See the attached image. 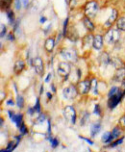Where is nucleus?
Instances as JSON below:
<instances>
[{"instance_id":"obj_1","label":"nucleus","mask_w":125,"mask_h":152,"mask_svg":"<svg viewBox=\"0 0 125 152\" xmlns=\"http://www.w3.org/2000/svg\"><path fill=\"white\" fill-rule=\"evenodd\" d=\"M98 11H99V4L97 1H95V0H91V1L87 2L84 8L85 15L90 18H95V15L98 13Z\"/></svg>"},{"instance_id":"obj_2","label":"nucleus","mask_w":125,"mask_h":152,"mask_svg":"<svg viewBox=\"0 0 125 152\" xmlns=\"http://www.w3.org/2000/svg\"><path fill=\"white\" fill-rule=\"evenodd\" d=\"M60 55L62 56L64 60H67V62L75 63L78 60L77 52L73 48H64L60 51Z\"/></svg>"},{"instance_id":"obj_3","label":"nucleus","mask_w":125,"mask_h":152,"mask_svg":"<svg viewBox=\"0 0 125 152\" xmlns=\"http://www.w3.org/2000/svg\"><path fill=\"white\" fill-rule=\"evenodd\" d=\"M120 39V33L118 29H110L105 35V42L108 45H115Z\"/></svg>"},{"instance_id":"obj_4","label":"nucleus","mask_w":125,"mask_h":152,"mask_svg":"<svg viewBox=\"0 0 125 152\" xmlns=\"http://www.w3.org/2000/svg\"><path fill=\"white\" fill-rule=\"evenodd\" d=\"M58 74L63 77L64 80H67V77L69 76V73L71 71V66L70 64L67 62H61L58 65Z\"/></svg>"},{"instance_id":"obj_5","label":"nucleus","mask_w":125,"mask_h":152,"mask_svg":"<svg viewBox=\"0 0 125 152\" xmlns=\"http://www.w3.org/2000/svg\"><path fill=\"white\" fill-rule=\"evenodd\" d=\"M124 94H125V91H123L119 88V91L118 94L113 95V96H111V97H109V100H108L109 108H110V109H114V108H115V106L121 101V99L124 96Z\"/></svg>"},{"instance_id":"obj_6","label":"nucleus","mask_w":125,"mask_h":152,"mask_svg":"<svg viewBox=\"0 0 125 152\" xmlns=\"http://www.w3.org/2000/svg\"><path fill=\"white\" fill-rule=\"evenodd\" d=\"M91 86V80L86 79L83 80V81H80L77 84V90L81 94H86L90 91Z\"/></svg>"},{"instance_id":"obj_7","label":"nucleus","mask_w":125,"mask_h":152,"mask_svg":"<svg viewBox=\"0 0 125 152\" xmlns=\"http://www.w3.org/2000/svg\"><path fill=\"white\" fill-rule=\"evenodd\" d=\"M77 93H78L77 87H74L73 85H71V86H68L67 88H64V90L63 91V94H64V98L72 99L77 95Z\"/></svg>"},{"instance_id":"obj_8","label":"nucleus","mask_w":125,"mask_h":152,"mask_svg":"<svg viewBox=\"0 0 125 152\" xmlns=\"http://www.w3.org/2000/svg\"><path fill=\"white\" fill-rule=\"evenodd\" d=\"M35 69V71L37 72L39 75H42L43 71H44V66H43V62H42V59L41 57H36L33 60V65Z\"/></svg>"},{"instance_id":"obj_9","label":"nucleus","mask_w":125,"mask_h":152,"mask_svg":"<svg viewBox=\"0 0 125 152\" xmlns=\"http://www.w3.org/2000/svg\"><path fill=\"white\" fill-rule=\"evenodd\" d=\"M118 11L116 9H113L111 12L110 17L108 18L106 22L104 23V27L105 28H110L111 26H113V24L118 20Z\"/></svg>"},{"instance_id":"obj_10","label":"nucleus","mask_w":125,"mask_h":152,"mask_svg":"<svg viewBox=\"0 0 125 152\" xmlns=\"http://www.w3.org/2000/svg\"><path fill=\"white\" fill-rule=\"evenodd\" d=\"M114 80L118 82H122L123 80H125V65L116 69L114 75Z\"/></svg>"},{"instance_id":"obj_11","label":"nucleus","mask_w":125,"mask_h":152,"mask_svg":"<svg viewBox=\"0 0 125 152\" xmlns=\"http://www.w3.org/2000/svg\"><path fill=\"white\" fill-rule=\"evenodd\" d=\"M64 115H66V118H67L71 121V123H75L76 114H75V110L73 109V107L67 106L66 109H64Z\"/></svg>"},{"instance_id":"obj_12","label":"nucleus","mask_w":125,"mask_h":152,"mask_svg":"<svg viewBox=\"0 0 125 152\" xmlns=\"http://www.w3.org/2000/svg\"><path fill=\"white\" fill-rule=\"evenodd\" d=\"M103 42H104V39L101 35H95L94 37V43H92V46L96 50H100L103 47Z\"/></svg>"},{"instance_id":"obj_13","label":"nucleus","mask_w":125,"mask_h":152,"mask_svg":"<svg viewBox=\"0 0 125 152\" xmlns=\"http://www.w3.org/2000/svg\"><path fill=\"white\" fill-rule=\"evenodd\" d=\"M8 113H9L10 118L15 123V125H17L18 127H20L22 124V115L21 114L15 115V113H13V112H11V111H9Z\"/></svg>"},{"instance_id":"obj_14","label":"nucleus","mask_w":125,"mask_h":152,"mask_svg":"<svg viewBox=\"0 0 125 152\" xmlns=\"http://www.w3.org/2000/svg\"><path fill=\"white\" fill-rule=\"evenodd\" d=\"M25 69V63H24L23 60H18L17 62L15 63V66H14V72L15 74H20L22 71Z\"/></svg>"},{"instance_id":"obj_15","label":"nucleus","mask_w":125,"mask_h":152,"mask_svg":"<svg viewBox=\"0 0 125 152\" xmlns=\"http://www.w3.org/2000/svg\"><path fill=\"white\" fill-rule=\"evenodd\" d=\"M55 45H56L55 39L54 38H48V39H46L45 42H44V49H45L46 52H48V53H51V52L53 51Z\"/></svg>"},{"instance_id":"obj_16","label":"nucleus","mask_w":125,"mask_h":152,"mask_svg":"<svg viewBox=\"0 0 125 152\" xmlns=\"http://www.w3.org/2000/svg\"><path fill=\"white\" fill-rule=\"evenodd\" d=\"M83 24H84V26H85V28L88 31V32H94V29H95V27H94V24L92 23V21L91 20V18H88V17H85L83 18Z\"/></svg>"},{"instance_id":"obj_17","label":"nucleus","mask_w":125,"mask_h":152,"mask_svg":"<svg viewBox=\"0 0 125 152\" xmlns=\"http://www.w3.org/2000/svg\"><path fill=\"white\" fill-rule=\"evenodd\" d=\"M111 60L112 59L110 58V55H109L107 52H103L99 57V61L103 66H108L109 64L111 63Z\"/></svg>"},{"instance_id":"obj_18","label":"nucleus","mask_w":125,"mask_h":152,"mask_svg":"<svg viewBox=\"0 0 125 152\" xmlns=\"http://www.w3.org/2000/svg\"><path fill=\"white\" fill-rule=\"evenodd\" d=\"M83 47L84 48H86V47H88V48H91V45L94 43V38H92L91 35H87L86 37L84 38L83 39Z\"/></svg>"},{"instance_id":"obj_19","label":"nucleus","mask_w":125,"mask_h":152,"mask_svg":"<svg viewBox=\"0 0 125 152\" xmlns=\"http://www.w3.org/2000/svg\"><path fill=\"white\" fill-rule=\"evenodd\" d=\"M116 28L119 31L125 32V17L119 18L118 20H116Z\"/></svg>"},{"instance_id":"obj_20","label":"nucleus","mask_w":125,"mask_h":152,"mask_svg":"<svg viewBox=\"0 0 125 152\" xmlns=\"http://www.w3.org/2000/svg\"><path fill=\"white\" fill-rule=\"evenodd\" d=\"M6 15L8 18V20H9V22L11 23V24H14V23L15 22V15H14V12L13 10H7L6 11Z\"/></svg>"},{"instance_id":"obj_21","label":"nucleus","mask_w":125,"mask_h":152,"mask_svg":"<svg viewBox=\"0 0 125 152\" xmlns=\"http://www.w3.org/2000/svg\"><path fill=\"white\" fill-rule=\"evenodd\" d=\"M111 63H112V65L115 67V69H118V67H120V66H122L125 65V64L121 61V60L118 59V58H114V59H112V60H111Z\"/></svg>"},{"instance_id":"obj_22","label":"nucleus","mask_w":125,"mask_h":152,"mask_svg":"<svg viewBox=\"0 0 125 152\" xmlns=\"http://www.w3.org/2000/svg\"><path fill=\"white\" fill-rule=\"evenodd\" d=\"M120 133H121V131H120V129H119L118 127H115V128H114V130H113V131L111 132L110 142H111L112 141H114V140H115V138H118V136L120 135Z\"/></svg>"},{"instance_id":"obj_23","label":"nucleus","mask_w":125,"mask_h":152,"mask_svg":"<svg viewBox=\"0 0 125 152\" xmlns=\"http://www.w3.org/2000/svg\"><path fill=\"white\" fill-rule=\"evenodd\" d=\"M12 3H13V0H1V9L3 11L9 10Z\"/></svg>"},{"instance_id":"obj_24","label":"nucleus","mask_w":125,"mask_h":152,"mask_svg":"<svg viewBox=\"0 0 125 152\" xmlns=\"http://www.w3.org/2000/svg\"><path fill=\"white\" fill-rule=\"evenodd\" d=\"M101 129V125L99 123H94V124L91 125V135L94 136L95 134H97L98 132Z\"/></svg>"},{"instance_id":"obj_25","label":"nucleus","mask_w":125,"mask_h":152,"mask_svg":"<svg viewBox=\"0 0 125 152\" xmlns=\"http://www.w3.org/2000/svg\"><path fill=\"white\" fill-rule=\"evenodd\" d=\"M91 89H92L94 91V94H97L98 91H97V80L95 78L91 79Z\"/></svg>"},{"instance_id":"obj_26","label":"nucleus","mask_w":125,"mask_h":152,"mask_svg":"<svg viewBox=\"0 0 125 152\" xmlns=\"http://www.w3.org/2000/svg\"><path fill=\"white\" fill-rule=\"evenodd\" d=\"M67 24H68V18H67L64 21V25H63V36L64 37H67V31H68Z\"/></svg>"},{"instance_id":"obj_27","label":"nucleus","mask_w":125,"mask_h":152,"mask_svg":"<svg viewBox=\"0 0 125 152\" xmlns=\"http://www.w3.org/2000/svg\"><path fill=\"white\" fill-rule=\"evenodd\" d=\"M17 105L18 108H22L24 105V99L22 95H18L17 97Z\"/></svg>"},{"instance_id":"obj_28","label":"nucleus","mask_w":125,"mask_h":152,"mask_svg":"<svg viewBox=\"0 0 125 152\" xmlns=\"http://www.w3.org/2000/svg\"><path fill=\"white\" fill-rule=\"evenodd\" d=\"M119 91V88L118 87H113L112 89L110 90V91H109V97H111L113 96V95H115Z\"/></svg>"},{"instance_id":"obj_29","label":"nucleus","mask_w":125,"mask_h":152,"mask_svg":"<svg viewBox=\"0 0 125 152\" xmlns=\"http://www.w3.org/2000/svg\"><path fill=\"white\" fill-rule=\"evenodd\" d=\"M110 138H111V132H107L105 133L102 137V141L104 142H110Z\"/></svg>"},{"instance_id":"obj_30","label":"nucleus","mask_w":125,"mask_h":152,"mask_svg":"<svg viewBox=\"0 0 125 152\" xmlns=\"http://www.w3.org/2000/svg\"><path fill=\"white\" fill-rule=\"evenodd\" d=\"M21 4H22V1L21 0H15V10H20L21 9Z\"/></svg>"},{"instance_id":"obj_31","label":"nucleus","mask_w":125,"mask_h":152,"mask_svg":"<svg viewBox=\"0 0 125 152\" xmlns=\"http://www.w3.org/2000/svg\"><path fill=\"white\" fill-rule=\"evenodd\" d=\"M34 109H35L36 112H38V113H39V112H41V104H39V98L37 99V102H36V105L34 107Z\"/></svg>"},{"instance_id":"obj_32","label":"nucleus","mask_w":125,"mask_h":152,"mask_svg":"<svg viewBox=\"0 0 125 152\" xmlns=\"http://www.w3.org/2000/svg\"><path fill=\"white\" fill-rule=\"evenodd\" d=\"M6 32H7V28L4 24H1V38H4L6 35Z\"/></svg>"},{"instance_id":"obj_33","label":"nucleus","mask_w":125,"mask_h":152,"mask_svg":"<svg viewBox=\"0 0 125 152\" xmlns=\"http://www.w3.org/2000/svg\"><path fill=\"white\" fill-rule=\"evenodd\" d=\"M19 129H20V132H21V133H22L23 135L27 133V129H26V126L24 125L23 123H22V124H21V126L19 127Z\"/></svg>"},{"instance_id":"obj_34","label":"nucleus","mask_w":125,"mask_h":152,"mask_svg":"<svg viewBox=\"0 0 125 152\" xmlns=\"http://www.w3.org/2000/svg\"><path fill=\"white\" fill-rule=\"evenodd\" d=\"M50 142H52V146H53V147H56L59 145V142L57 141V140H55V139H50Z\"/></svg>"},{"instance_id":"obj_35","label":"nucleus","mask_w":125,"mask_h":152,"mask_svg":"<svg viewBox=\"0 0 125 152\" xmlns=\"http://www.w3.org/2000/svg\"><path fill=\"white\" fill-rule=\"evenodd\" d=\"M8 39L11 42H14L15 41V34L14 33H10L9 35H8Z\"/></svg>"},{"instance_id":"obj_36","label":"nucleus","mask_w":125,"mask_h":152,"mask_svg":"<svg viewBox=\"0 0 125 152\" xmlns=\"http://www.w3.org/2000/svg\"><path fill=\"white\" fill-rule=\"evenodd\" d=\"M94 114H96V115H100V107H99V105H95Z\"/></svg>"},{"instance_id":"obj_37","label":"nucleus","mask_w":125,"mask_h":152,"mask_svg":"<svg viewBox=\"0 0 125 152\" xmlns=\"http://www.w3.org/2000/svg\"><path fill=\"white\" fill-rule=\"evenodd\" d=\"M122 142H123V139H120V140H118V142H114V143H112L111 146H112V147H113V146H115V145H119V143H121Z\"/></svg>"},{"instance_id":"obj_38","label":"nucleus","mask_w":125,"mask_h":152,"mask_svg":"<svg viewBox=\"0 0 125 152\" xmlns=\"http://www.w3.org/2000/svg\"><path fill=\"white\" fill-rule=\"evenodd\" d=\"M22 1V4H23V6H24V8H28V6H29V1L28 0H21Z\"/></svg>"},{"instance_id":"obj_39","label":"nucleus","mask_w":125,"mask_h":152,"mask_svg":"<svg viewBox=\"0 0 125 152\" xmlns=\"http://www.w3.org/2000/svg\"><path fill=\"white\" fill-rule=\"evenodd\" d=\"M76 3H77V0H69V4L71 7H75Z\"/></svg>"},{"instance_id":"obj_40","label":"nucleus","mask_w":125,"mask_h":152,"mask_svg":"<svg viewBox=\"0 0 125 152\" xmlns=\"http://www.w3.org/2000/svg\"><path fill=\"white\" fill-rule=\"evenodd\" d=\"M6 103H7V105H8V106H14V104H15V102H14L13 100H12V99H10V100H8Z\"/></svg>"},{"instance_id":"obj_41","label":"nucleus","mask_w":125,"mask_h":152,"mask_svg":"<svg viewBox=\"0 0 125 152\" xmlns=\"http://www.w3.org/2000/svg\"><path fill=\"white\" fill-rule=\"evenodd\" d=\"M51 77H52V73H48V76L45 78V82H46V83L49 82V80H50Z\"/></svg>"},{"instance_id":"obj_42","label":"nucleus","mask_w":125,"mask_h":152,"mask_svg":"<svg viewBox=\"0 0 125 152\" xmlns=\"http://www.w3.org/2000/svg\"><path fill=\"white\" fill-rule=\"evenodd\" d=\"M45 21H46V18H44V17L42 18H42H41V23H44Z\"/></svg>"},{"instance_id":"obj_43","label":"nucleus","mask_w":125,"mask_h":152,"mask_svg":"<svg viewBox=\"0 0 125 152\" xmlns=\"http://www.w3.org/2000/svg\"><path fill=\"white\" fill-rule=\"evenodd\" d=\"M47 97H48V99H51L52 98V94L50 93H48L47 94Z\"/></svg>"}]
</instances>
